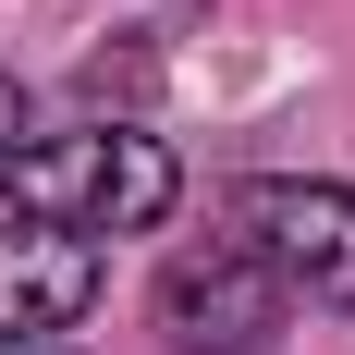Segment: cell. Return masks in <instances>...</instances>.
Returning a JSON list of instances; mask_svg holds the SVG:
<instances>
[{"mask_svg": "<svg viewBox=\"0 0 355 355\" xmlns=\"http://www.w3.org/2000/svg\"><path fill=\"white\" fill-rule=\"evenodd\" d=\"M172 147L147 123H86V135H37L0 159V220H49V233H147L172 220Z\"/></svg>", "mask_w": 355, "mask_h": 355, "instance_id": "6da1fadb", "label": "cell"}, {"mask_svg": "<svg viewBox=\"0 0 355 355\" xmlns=\"http://www.w3.org/2000/svg\"><path fill=\"white\" fill-rule=\"evenodd\" d=\"M220 233H233V245H257L294 294H319V306H343V319H355V184H306V172L233 184Z\"/></svg>", "mask_w": 355, "mask_h": 355, "instance_id": "7a4b0ae2", "label": "cell"}, {"mask_svg": "<svg viewBox=\"0 0 355 355\" xmlns=\"http://www.w3.org/2000/svg\"><path fill=\"white\" fill-rule=\"evenodd\" d=\"M282 319H294V282L233 233H209V245H184L159 270V343L172 355H257Z\"/></svg>", "mask_w": 355, "mask_h": 355, "instance_id": "3957f363", "label": "cell"}, {"mask_svg": "<svg viewBox=\"0 0 355 355\" xmlns=\"http://www.w3.org/2000/svg\"><path fill=\"white\" fill-rule=\"evenodd\" d=\"M110 257L86 233H49V220H0V343H62L86 306H98Z\"/></svg>", "mask_w": 355, "mask_h": 355, "instance_id": "277c9868", "label": "cell"}, {"mask_svg": "<svg viewBox=\"0 0 355 355\" xmlns=\"http://www.w3.org/2000/svg\"><path fill=\"white\" fill-rule=\"evenodd\" d=\"M86 98H98V110H110V98H147V62H135V49H123V62L98 49V62H86Z\"/></svg>", "mask_w": 355, "mask_h": 355, "instance_id": "5b68a950", "label": "cell"}, {"mask_svg": "<svg viewBox=\"0 0 355 355\" xmlns=\"http://www.w3.org/2000/svg\"><path fill=\"white\" fill-rule=\"evenodd\" d=\"M12 135H25V86L0 73V159H12Z\"/></svg>", "mask_w": 355, "mask_h": 355, "instance_id": "8992f818", "label": "cell"}, {"mask_svg": "<svg viewBox=\"0 0 355 355\" xmlns=\"http://www.w3.org/2000/svg\"><path fill=\"white\" fill-rule=\"evenodd\" d=\"M0 355H73V343H0Z\"/></svg>", "mask_w": 355, "mask_h": 355, "instance_id": "52a82bcc", "label": "cell"}]
</instances>
